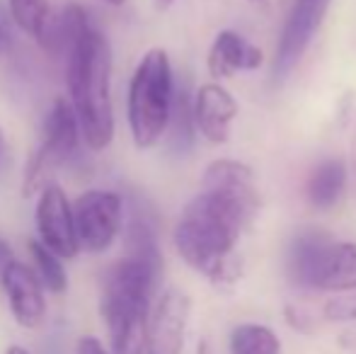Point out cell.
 <instances>
[{
  "instance_id": "cell-9",
  "label": "cell",
  "mask_w": 356,
  "mask_h": 354,
  "mask_svg": "<svg viewBox=\"0 0 356 354\" xmlns=\"http://www.w3.org/2000/svg\"><path fill=\"white\" fill-rule=\"evenodd\" d=\"M332 0H296L284 24L282 39H279L277 61H274V78H284L291 68L298 63L308 44L313 42L325 13Z\"/></svg>"
},
{
  "instance_id": "cell-16",
  "label": "cell",
  "mask_w": 356,
  "mask_h": 354,
  "mask_svg": "<svg viewBox=\"0 0 356 354\" xmlns=\"http://www.w3.org/2000/svg\"><path fill=\"white\" fill-rule=\"evenodd\" d=\"M8 10L13 22L37 44L47 39L54 17H56L49 0H8Z\"/></svg>"
},
{
  "instance_id": "cell-17",
  "label": "cell",
  "mask_w": 356,
  "mask_h": 354,
  "mask_svg": "<svg viewBox=\"0 0 356 354\" xmlns=\"http://www.w3.org/2000/svg\"><path fill=\"white\" fill-rule=\"evenodd\" d=\"M320 291H356V243H334Z\"/></svg>"
},
{
  "instance_id": "cell-5",
  "label": "cell",
  "mask_w": 356,
  "mask_h": 354,
  "mask_svg": "<svg viewBox=\"0 0 356 354\" xmlns=\"http://www.w3.org/2000/svg\"><path fill=\"white\" fill-rule=\"evenodd\" d=\"M80 138H83V129H80L75 107L71 99H68V95H61L49 107L42 127V143H39V148L32 153L27 168H24V179H22L24 197L42 194L51 184L54 172L63 163L71 161L73 153L78 151Z\"/></svg>"
},
{
  "instance_id": "cell-15",
  "label": "cell",
  "mask_w": 356,
  "mask_h": 354,
  "mask_svg": "<svg viewBox=\"0 0 356 354\" xmlns=\"http://www.w3.org/2000/svg\"><path fill=\"white\" fill-rule=\"evenodd\" d=\"M124 248H127L129 257H138V260L153 262V265H163L155 226L150 223L148 214L141 211V209H134V214L129 216L127 228H124Z\"/></svg>"
},
{
  "instance_id": "cell-11",
  "label": "cell",
  "mask_w": 356,
  "mask_h": 354,
  "mask_svg": "<svg viewBox=\"0 0 356 354\" xmlns=\"http://www.w3.org/2000/svg\"><path fill=\"white\" fill-rule=\"evenodd\" d=\"M334 243L323 231H300L293 236L286 255V267L293 284L303 289H320L325 272H327L330 257H332Z\"/></svg>"
},
{
  "instance_id": "cell-10",
  "label": "cell",
  "mask_w": 356,
  "mask_h": 354,
  "mask_svg": "<svg viewBox=\"0 0 356 354\" xmlns=\"http://www.w3.org/2000/svg\"><path fill=\"white\" fill-rule=\"evenodd\" d=\"M0 284L8 296V306L13 318L27 330H34L47 318V296H44V284L37 277L34 267L24 262H10L0 274Z\"/></svg>"
},
{
  "instance_id": "cell-4",
  "label": "cell",
  "mask_w": 356,
  "mask_h": 354,
  "mask_svg": "<svg viewBox=\"0 0 356 354\" xmlns=\"http://www.w3.org/2000/svg\"><path fill=\"white\" fill-rule=\"evenodd\" d=\"M175 107L172 66L165 49H148L129 83L127 117L138 148H153L170 129Z\"/></svg>"
},
{
  "instance_id": "cell-12",
  "label": "cell",
  "mask_w": 356,
  "mask_h": 354,
  "mask_svg": "<svg viewBox=\"0 0 356 354\" xmlns=\"http://www.w3.org/2000/svg\"><path fill=\"white\" fill-rule=\"evenodd\" d=\"M238 117V102L218 83H204L194 95V122L207 141L225 143L230 136V124Z\"/></svg>"
},
{
  "instance_id": "cell-1",
  "label": "cell",
  "mask_w": 356,
  "mask_h": 354,
  "mask_svg": "<svg viewBox=\"0 0 356 354\" xmlns=\"http://www.w3.org/2000/svg\"><path fill=\"white\" fill-rule=\"evenodd\" d=\"M257 207V184L245 163L230 158L209 163L202 192L182 209L175 226V250L216 287H228L240 277L235 246Z\"/></svg>"
},
{
  "instance_id": "cell-6",
  "label": "cell",
  "mask_w": 356,
  "mask_h": 354,
  "mask_svg": "<svg viewBox=\"0 0 356 354\" xmlns=\"http://www.w3.org/2000/svg\"><path fill=\"white\" fill-rule=\"evenodd\" d=\"M73 218L80 248L104 252L122 231L124 199L109 189H88L73 202Z\"/></svg>"
},
{
  "instance_id": "cell-26",
  "label": "cell",
  "mask_w": 356,
  "mask_h": 354,
  "mask_svg": "<svg viewBox=\"0 0 356 354\" xmlns=\"http://www.w3.org/2000/svg\"><path fill=\"white\" fill-rule=\"evenodd\" d=\"M3 153H5V134H3V129H0V158H3Z\"/></svg>"
},
{
  "instance_id": "cell-25",
  "label": "cell",
  "mask_w": 356,
  "mask_h": 354,
  "mask_svg": "<svg viewBox=\"0 0 356 354\" xmlns=\"http://www.w3.org/2000/svg\"><path fill=\"white\" fill-rule=\"evenodd\" d=\"M5 354H29V352L24 350V347H19V345H13V347H8V350H5Z\"/></svg>"
},
{
  "instance_id": "cell-19",
  "label": "cell",
  "mask_w": 356,
  "mask_h": 354,
  "mask_svg": "<svg viewBox=\"0 0 356 354\" xmlns=\"http://www.w3.org/2000/svg\"><path fill=\"white\" fill-rule=\"evenodd\" d=\"M29 257H32V267L37 277L42 279L44 289L51 293H63L68 289V274L63 267V257L51 252L42 241H29L27 243Z\"/></svg>"
},
{
  "instance_id": "cell-20",
  "label": "cell",
  "mask_w": 356,
  "mask_h": 354,
  "mask_svg": "<svg viewBox=\"0 0 356 354\" xmlns=\"http://www.w3.org/2000/svg\"><path fill=\"white\" fill-rule=\"evenodd\" d=\"M170 127H172V146L177 151H187L194 141V129H197V122H194V99H189L187 90L175 92Z\"/></svg>"
},
{
  "instance_id": "cell-24",
  "label": "cell",
  "mask_w": 356,
  "mask_h": 354,
  "mask_svg": "<svg viewBox=\"0 0 356 354\" xmlns=\"http://www.w3.org/2000/svg\"><path fill=\"white\" fill-rule=\"evenodd\" d=\"M10 262H15V257H13V250H10V246L8 243L0 238V274H3V269L10 265Z\"/></svg>"
},
{
  "instance_id": "cell-8",
  "label": "cell",
  "mask_w": 356,
  "mask_h": 354,
  "mask_svg": "<svg viewBox=\"0 0 356 354\" xmlns=\"http://www.w3.org/2000/svg\"><path fill=\"white\" fill-rule=\"evenodd\" d=\"M192 301L179 289H165L150 311L145 354H182Z\"/></svg>"
},
{
  "instance_id": "cell-23",
  "label": "cell",
  "mask_w": 356,
  "mask_h": 354,
  "mask_svg": "<svg viewBox=\"0 0 356 354\" xmlns=\"http://www.w3.org/2000/svg\"><path fill=\"white\" fill-rule=\"evenodd\" d=\"M75 354H112V352H109L97 337L85 335V337H80L78 345H75Z\"/></svg>"
},
{
  "instance_id": "cell-14",
  "label": "cell",
  "mask_w": 356,
  "mask_h": 354,
  "mask_svg": "<svg viewBox=\"0 0 356 354\" xmlns=\"http://www.w3.org/2000/svg\"><path fill=\"white\" fill-rule=\"evenodd\" d=\"M344 187H347V166L339 158H327L310 172L308 184H305V197H308L310 207L327 211L339 202Z\"/></svg>"
},
{
  "instance_id": "cell-7",
  "label": "cell",
  "mask_w": 356,
  "mask_h": 354,
  "mask_svg": "<svg viewBox=\"0 0 356 354\" xmlns=\"http://www.w3.org/2000/svg\"><path fill=\"white\" fill-rule=\"evenodd\" d=\"M37 231L39 241L63 260H73L80 252L73 204L68 202L66 192L54 182L37 199Z\"/></svg>"
},
{
  "instance_id": "cell-3",
  "label": "cell",
  "mask_w": 356,
  "mask_h": 354,
  "mask_svg": "<svg viewBox=\"0 0 356 354\" xmlns=\"http://www.w3.org/2000/svg\"><path fill=\"white\" fill-rule=\"evenodd\" d=\"M163 265L119 257L102 274V313L112 354H145L148 350L150 303L160 284Z\"/></svg>"
},
{
  "instance_id": "cell-2",
  "label": "cell",
  "mask_w": 356,
  "mask_h": 354,
  "mask_svg": "<svg viewBox=\"0 0 356 354\" xmlns=\"http://www.w3.org/2000/svg\"><path fill=\"white\" fill-rule=\"evenodd\" d=\"M112 49L92 22H85L66 51L68 99L78 114L83 138L92 151H104L114 138L112 104Z\"/></svg>"
},
{
  "instance_id": "cell-13",
  "label": "cell",
  "mask_w": 356,
  "mask_h": 354,
  "mask_svg": "<svg viewBox=\"0 0 356 354\" xmlns=\"http://www.w3.org/2000/svg\"><path fill=\"white\" fill-rule=\"evenodd\" d=\"M264 61L262 51L257 47L243 39L233 29H223L216 34L211 49H209L207 66L209 73L220 81V78H233L238 71H254Z\"/></svg>"
},
{
  "instance_id": "cell-21",
  "label": "cell",
  "mask_w": 356,
  "mask_h": 354,
  "mask_svg": "<svg viewBox=\"0 0 356 354\" xmlns=\"http://www.w3.org/2000/svg\"><path fill=\"white\" fill-rule=\"evenodd\" d=\"M325 318L327 321H356V291L339 293L325 303Z\"/></svg>"
},
{
  "instance_id": "cell-27",
  "label": "cell",
  "mask_w": 356,
  "mask_h": 354,
  "mask_svg": "<svg viewBox=\"0 0 356 354\" xmlns=\"http://www.w3.org/2000/svg\"><path fill=\"white\" fill-rule=\"evenodd\" d=\"M170 3H175V0H158V5H160V8H168Z\"/></svg>"
},
{
  "instance_id": "cell-18",
  "label": "cell",
  "mask_w": 356,
  "mask_h": 354,
  "mask_svg": "<svg viewBox=\"0 0 356 354\" xmlns=\"http://www.w3.org/2000/svg\"><path fill=\"white\" fill-rule=\"evenodd\" d=\"M230 354H282V340L267 325L240 323L230 332Z\"/></svg>"
},
{
  "instance_id": "cell-28",
  "label": "cell",
  "mask_w": 356,
  "mask_h": 354,
  "mask_svg": "<svg viewBox=\"0 0 356 354\" xmlns=\"http://www.w3.org/2000/svg\"><path fill=\"white\" fill-rule=\"evenodd\" d=\"M104 3H109V5H124L127 0H104Z\"/></svg>"
},
{
  "instance_id": "cell-22",
  "label": "cell",
  "mask_w": 356,
  "mask_h": 354,
  "mask_svg": "<svg viewBox=\"0 0 356 354\" xmlns=\"http://www.w3.org/2000/svg\"><path fill=\"white\" fill-rule=\"evenodd\" d=\"M13 17H10V10L3 8L0 3V58H8L15 49V34H13Z\"/></svg>"
}]
</instances>
